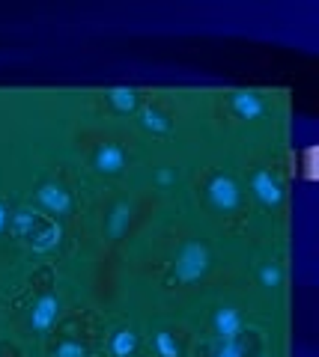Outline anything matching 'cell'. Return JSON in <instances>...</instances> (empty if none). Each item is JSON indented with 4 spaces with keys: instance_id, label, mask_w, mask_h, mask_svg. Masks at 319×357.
Instances as JSON below:
<instances>
[{
    "instance_id": "obj_13",
    "label": "cell",
    "mask_w": 319,
    "mask_h": 357,
    "mask_svg": "<svg viewBox=\"0 0 319 357\" xmlns=\"http://www.w3.org/2000/svg\"><path fill=\"white\" fill-rule=\"evenodd\" d=\"M152 351H156V357H182V342L176 337V331L158 328L152 333Z\"/></svg>"
},
{
    "instance_id": "obj_8",
    "label": "cell",
    "mask_w": 319,
    "mask_h": 357,
    "mask_svg": "<svg viewBox=\"0 0 319 357\" xmlns=\"http://www.w3.org/2000/svg\"><path fill=\"white\" fill-rule=\"evenodd\" d=\"M60 312H63V298L60 295H54V292L39 295L27 310V331L36 333V337H45V333L57 325Z\"/></svg>"
},
{
    "instance_id": "obj_9",
    "label": "cell",
    "mask_w": 319,
    "mask_h": 357,
    "mask_svg": "<svg viewBox=\"0 0 319 357\" xmlns=\"http://www.w3.org/2000/svg\"><path fill=\"white\" fill-rule=\"evenodd\" d=\"M135 119L147 134H152V137H170L173 126H176L173 114L158 102V98H144V105H140Z\"/></svg>"
},
{
    "instance_id": "obj_15",
    "label": "cell",
    "mask_w": 319,
    "mask_h": 357,
    "mask_svg": "<svg viewBox=\"0 0 319 357\" xmlns=\"http://www.w3.org/2000/svg\"><path fill=\"white\" fill-rule=\"evenodd\" d=\"M209 357H248L245 337H242V340H230V342H215L212 349H209Z\"/></svg>"
},
{
    "instance_id": "obj_16",
    "label": "cell",
    "mask_w": 319,
    "mask_h": 357,
    "mask_svg": "<svg viewBox=\"0 0 319 357\" xmlns=\"http://www.w3.org/2000/svg\"><path fill=\"white\" fill-rule=\"evenodd\" d=\"M51 357H87V345H84L81 340L66 337V340H60L57 345H54Z\"/></svg>"
},
{
    "instance_id": "obj_12",
    "label": "cell",
    "mask_w": 319,
    "mask_h": 357,
    "mask_svg": "<svg viewBox=\"0 0 319 357\" xmlns=\"http://www.w3.org/2000/svg\"><path fill=\"white\" fill-rule=\"evenodd\" d=\"M140 349V333L131 325H119L107 337V354L111 357H135Z\"/></svg>"
},
{
    "instance_id": "obj_10",
    "label": "cell",
    "mask_w": 319,
    "mask_h": 357,
    "mask_svg": "<svg viewBox=\"0 0 319 357\" xmlns=\"http://www.w3.org/2000/svg\"><path fill=\"white\" fill-rule=\"evenodd\" d=\"M131 218H135V206H131L128 197H119L111 203V208L105 211V223H102V232L107 241H119L128 236V227H131Z\"/></svg>"
},
{
    "instance_id": "obj_5",
    "label": "cell",
    "mask_w": 319,
    "mask_h": 357,
    "mask_svg": "<svg viewBox=\"0 0 319 357\" xmlns=\"http://www.w3.org/2000/svg\"><path fill=\"white\" fill-rule=\"evenodd\" d=\"M224 110L236 122H262L269 116L272 102L269 93H260V89H236V93H227Z\"/></svg>"
},
{
    "instance_id": "obj_18",
    "label": "cell",
    "mask_w": 319,
    "mask_h": 357,
    "mask_svg": "<svg viewBox=\"0 0 319 357\" xmlns=\"http://www.w3.org/2000/svg\"><path fill=\"white\" fill-rule=\"evenodd\" d=\"M173 182H176V173H173V170H161V173H158V185H161V188H170Z\"/></svg>"
},
{
    "instance_id": "obj_2",
    "label": "cell",
    "mask_w": 319,
    "mask_h": 357,
    "mask_svg": "<svg viewBox=\"0 0 319 357\" xmlns=\"http://www.w3.org/2000/svg\"><path fill=\"white\" fill-rule=\"evenodd\" d=\"M245 194L254 199L262 211L281 218L283 208H287V185H283V176L278 170V164L269 161V158L251 161L248 173H245Z\"/></svg>"
},
{
    "instance_id": "obj_6",
    "label": "cell",
    "mask_w": 319,
    "mask_h": 357,
    "mask_svg": "<svg viewBox=\"0 0 319 357\" xmlns=\"http://www.w3.org/2000/svg\"><path fill=\"white\" fill-rule=\"evenodd\" d=\"M209 331L215 342H230L245 337V312L239 304H218L209 316Z\"/></svg>"
},
{
    "instance_id": "obj_4",
    "label": "cell",
    "mask_w": 319,
    "mask_h": 357,
    "mask_svg": "<svg viewBox=\"0 0 319 357\" xmlns=\"http://www.w3.org/2000/svg\"><path fill=\"white\" fill-rule=\"evenodd\" d=\"M90 161L93 173L96 176H105V178H119L128 170V149L119 143L117 137H98L93 146H90Z\"/></svg>"
},
{
    "instance_id": "obj_11",
    "label": "cell",
    "mask_w": 319,
    "mask_h": 357,
    "mask_svg": "<svg viewBox=\"0 0 319 357\" xmlns=\"http://www.w3.org/2000/svg\"><path fill=\"white\" fill-rule=\"evenodd\" d=\"M105 105L111 107V114H117V116H135L140 105H144V96L131 86H117V89H107L105 93Z\"/></svg>"
},
{
    "instance_id": "obj_14",
    "label": "cell",
    "mask_w": 319,
    "mask_h": 357,
    "mask_svg": "<svg viewBox=\"0 0 319 357\" xmlns=\"http://www.w3.org/2000/svg\"><path fill=\"white\" fill-rule=\"evenodd\" d=\"M257 280L266 292H278V289L283 286V280H287V274H283V265L278 259H266L257 268Z\"/></svg>"
},
{
    "instance_id": "obj_3",
    "label": "cell",
    "mask_w": 319,
    "mask_h": 357,
    "mask_svg": "<svg viewBox=\"0 0 319 357\" xmlns=\"http://www.w3.org/2000/svg\"><path fill=\"white\" fill-rule=\"evenodd\" d=\"M212 250H209V244L200 241V238H182L179 248L173 250L170 256V280L179 286V289H191L197 283H203L209 271H212Z\"/></svg>"
},
{
    "instance_id": "obj_17",
    "label": "cell",
    "mask_w": 319,
    "mask_h": 357,
    "mask_svg": "<svg viewBox=\"0 0 319 357\" xmlns=\"http://www.w3.org/2000/svg\"><path fill=\"white\" fill-rule=\"evenodd\" d=\"M9 227H13V211H9V206L0 199V236H3Z\"/></svg>"
},
{
    "instance_id": "obj_1",
    "label": "cell",
    "mask_w": 319,
    "mask_h": 357,
    "mask_svg": "<svg viewBox=\"0 0 319 357\" xmlns=\"http://www.w3.org/2000/svg\"><path fill=\"white\" fill-rule=\"evenodd\" d=\"M197 197L203 199V208L209 211V218H215L218 223H224V227H233V223L245 220L248 194H245V185H242L233 173L209 167L200 176Z\"/></svg>"
},
{
    "instance_id": "obj_7",
    "label": "cell",
    "mask_w": 319,
    "mask_h": 357,
    "mask_svg": "<svg viewBox=\"0 0 319 357\" xmlns=\"http://www.w3.org/2000/svg\"><path fill=\"white\" fill-rule=\"evenodd\" d=\"M33 197H36L39 208H45L48 215H54V218H72V211H75L72 191L63 182H57V178H45V182H39L36 191H33Z\"/></svg>"
}]
</instances>
